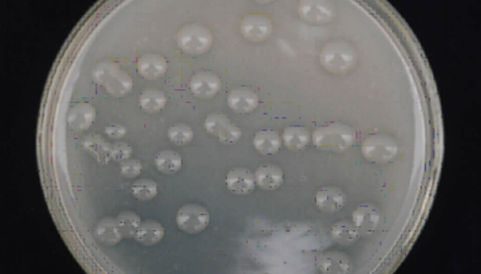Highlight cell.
Wrapping results in <instances>:
<instances>
[{
	"label": "cell",
	"mask_w": 481,
	"mask_h": 274,
	"mask_svg": "<svg viewBox=\"0 0 481 274\" xmlns=\"http://www.w3.org/2000/svg\"><path fill=\"white\" fill-rule=\"evenodd\" d=\"M92 78L109 95L117 98H121L133 90V78L116 62H100L93 69Z\"/></svg>",
	"instance_id": "cell-1"
},
{
	"label": "cell",
	"mask_w": 481,
	"mask_h": 274,
	"mask_svg": "<svg viewBox=\"0 0 481 274\" xmlns=\"http://www.w3.org/2000/svg\"><path fill=\"white\" fill-rule=\"evenodd\" d=\"M311 139L313 144L320 150L341 153L353 145L354 133L349 126L335 123L316 129Z\"/></svg>",
	"instance_id": "cell-2"
},
{
	"label": "cell",
	"mask_w": 481,
	"mask_h": 274,
	"mask_svg": "<svg viewBox=\"0 0 481 274\" xmlns=\"http://www.w3.org/2000/svg\"><path fill=\"white\" fill-rule=\"evenodd\" d=\"M356 54L343 42H331L324 46L320 53V65L328 73L341 75L348 73L355 64Z\"/></svg>",
	"instance_id": "cell-3"
},
{
	"label": "cell",
	"mask_w": 481,
	"mask_h": 274,
	"mask_svg": "<svg viewBox=\"0 0 481 274\" xmlns=\"http://www.w3.org/2000/svg\"><path fill=\"white\" fill-rule=\"evenodd\" d=\"M213 42L212 33L199 23L184 25L177 33V44L181 51L190 55H201L210 49Z\"/></svg>",
	"instance_id": "cell-4"
},
{
	"label": "cell",
	"mask_w": 481,
	"mask_h": 274,
	"mask_svg": "<svg viewBox=\"0 0 481 274\" xmlns=\"http://www.w3.org/2000/svg\"><path fill=\"white\" fill-rule=\"evenodd\" d=\"M361 151L364 157L375 164L390 162L398 153V147L393 139L384 135H373L362 143Z\"/></svg>",
	"instance_id": "cell-5"
},
{
	"label": "cell",
	"mask_w": 481,
	"mask_h": 274,
	"mask_svg": "<svg viewBox=\"0 0 481 274\" xmlns=\"http://www.w3.org/2000/svg\"><path fill=\"white\" fill-rule=\"evenodd\" d=\"M176 225L190 235L202 233L210 223V214L204 206L196 204L183 205L176 214Z\"/></svg>",
	"instance_id": "cell-6"
},
{
	"label": "cell",
	"mask_w": 481,
	"mask_h": 274,
	"mask_svg": "<svg viewBox=\"0 0 481 274\" xmlns=\"http://www.w3.org/2000/svg\"><path fill=\"white\" fill-rule=\"evenodd\" d=\"M206 132L216 137L223 144L231 145L242 137V130L222 113H213L206 117L204 123Z\"/></svg>",
	"instance_id": "cell-7"
},
{
	"label": "cell",
	"mask_w": 481,
	"mask_h": 274,
	"mask_svg": "<svg viewBox=\"0 0 481 274\" xmlns=\"http://www.w3.org/2000/svg\"><path fill=\"white\" fill-rule=\"evenodd\" d=\"M298 14L305 23L315 25L330 23L335 18L333 7L324 0H303L299 3Z\"/></svg>",
	"instance_id": "cell-8"
},
{
	"label": "cell",
	"mask_w": 481,
	"mask_h": 274,
	"mask_svg": "<svg viewBox=\"0 0 481 274\" xmlns=\"http://www.w3.org/2000/svg\"><path fill=\"white\" fill-rule=\"evenodd\" d=\"M273 25L268 16L260 14L248 15L240 25L243 38L251 42H263L272 35Z\"/></svg>",
	"instance_id": "cell-9"
},
{
	"label": "cell",
	"mask_w": 481,
	"mask_h": 274,
	"mask_svg": "<svg viewBox=\"0 0 481 274\" xmlns=\"http://www.w3.org/2000/svg\"><path fill=\"white\" fill-rule=\"evenodd\" d=\"M222 87L221 80L211 73H197L190 80L192 94L201 99H210L216 95Z\"/></svg>",
	"instance_id": "cell-10"
},
{
	"label": "cell",
	"mask_w": 481,
	"mask_h": 274,
	"mask_svg": "<svg viewBox=\"0 0 481 274\" xmlns=\"http://www.w3.org/2000/svg\"><path fill=\"white\" fill-rule=\"evenodd\" d=\"M315 205L324 213H335L347 204V196L343 189L336 187L320 189L315 197Z\"/></svg>",
	"instance_id": "cell-11"
},
{
	"label": "cell",
	"mask_w": 481,
	"mask_h": 274,
	"mask_svg": "<svg viewBox=\"0 0 481 274\" xmlns=\"http://www.w3.org/2000/svg\"><path fill=\"white\" fill-rule=\"evenodd\" d=\"M227 103L232 111L238 115H248L254 112L259 105V97L247 88H238L228 95Z\"/></svg>",
	"instance_id": "cell-12"
},
{
	"label": "cell",
	"mask_w": 481,
	"mask_h": 274,
	"mask_svg": "<svg viewBox=\"0 0 481 274\" xmlns=\"http://www.w3.org/2000/svg\"><path fill=\"white\" fill-rule=\"evenodd\" d=\"M228 189L235 195H248L255 187V175L246 168H235L229 172L226 179Z\"/></svg>",
	"instance_id": "cell-13"
},
{
	"label": "cell",
	"mask_w": 481,
	"mask_h": 274,
	"mask_svg": "<svg viewBox=\"0 0 481 274\" xmlns=\"http://www.w3.org/2000/svg\"><path fill=\"white\" fill-rule=\"evenodd\" d=\"M352 218L353 225L360 234H373L377 231L380 222L378 210L373 205L367 204L358 206Z\"/></svg>",
	"instance_id": "cell-14"
},
{
	"label": "cell",
	"mask_w": 481,
	"mask_h": 274,
	"mask_svg": "<svg viewBox=\"0 0 481 274\" xmlns=\"http://www.w3.org/2000/svg\"><path fill=\"white\" fill-rule=\"evenodd\" d=\"M168 64L162 55L149 53L143 55L138 60V71L142 78L158 80L166 73Z\"/></svg>",
	"instance_id": "cell-15"
},
{
	"label": "cell",
	"mask_w": 481,
	"mask_h": 274,
	"mask_svg": "<svg viewBox=\"0 0 481 274\" xmlns=\"http://www.w3.org/2000/svg\"><path fill=\"white\" fill-rule=\"evenodd\" d=\"M96 112L94 107L90 103H78L71 107L69 115H67V122L77 132H83L91 127L96 120Z\"/></svg>",
	"instance_id": "cell-16"
},
{
	"label": "cell",
	"mask_w": 481,
	"mask_h": 274,
	"mask_svg": "<svg viewBox=\"0 0 481 274\" xmlns=\"http://www.w3.org/2000/svg\"><path fill=\"white\" fill-rule=\"evenodd\" d=\"M255 180L263 191H275L284 182V174L275 164H263L255 171Z\"/></svg>",
	"instance_id": "cell-17"
},
{
	"label": "cell",
	"mask_w": 481,
	"mask_h": 274,
	"mask_svg": "<svg viewBox=\"0 0 481 274\" xmlns=\"http://www.w3.org/2000/svg\"><path fill=\"white\" fill-rule=\"evenodd\" d=\"M94 235L99 243L107 246H117L123 238L116 218L111 217L101 219L96 226Z\"/></svg>",
	"instance_id": "cell-18"
},
{
	"label": "cell",
	"mask_w": 481,
	"mask_h": 274,
	"mask_svg": "<svg viewBox=\"0 0 481 274\" xmlns=\"http://www.w3.org/2000/svg\"><path fill=\"white\" fill-rule=\"evenodd\" d=\"M318 267L320 272L328 274H340L349 271L351 263L347 255L341 252H328L320 256Z\"/></svg>",
	"instance_id": "cell-19"
},
{
	"label": "cell",
	"mask_w": 481,
	"mask_h": 274,
	"mask_svg": "<svg viewBox=\"0 0 481 274\" xmlns=\"http://www.w3.org/2000/svg\"><path fill=\"white\" fill-rule=\"evenodd\" d=\"M82 147L88 154L102 164H108L111 158L112 145L100 135H88L83 139Z\"/></svg>",
	"instance_id": "cell-20"
},
{
	"label": "cell",
	"mask_w": 481,
	"mask_h": 274,
	"mask_svg": "<svg viewBox=\"0 0 481 274\" xmlns=\"http://www.w3.org/2000/svg\"><path fill=\"white\" fill-rule=\"evenodd\" d=\"M256 151L263 155H273L280 151L282 140L280 135L273 130H261L253 139Z\"/></svg>",
	"instance_id": "cell-21"
},
{
	"label": "cell",
	"mask_w": 481,
	"mask_h": 274,
	"mask_svg": "<svg viewBox=\"0 0 481 274\" xmlns=\"http://www.w3.org/2000/svg\"><path fill=\"white\" fill-rule=\"evenodd\" d=\"M164 235H166V230L163 226L158 221L148 219L141 223L134 239L142 246L149 247L161 242Z\"/></svg>",
	"instance_id": "cell-22"
},
{
	"label": "cell",
	"mask_w": 481,
	"mask_h": 274,
	"mask_svg": "<svg viewBox=\"0 0 481 274\" xmlns=\"http://www.w3.org/2000/svg\"><path fill=\"white\" fill-rule=\"evenodd\" d=\"M311 136L303 126H289L282 135V142L287 149L292 151H302L309 146Z\"/></svg>",
	"instance_id": "cell-23"
},
{
	"label": "cell",
	"mask_w": 481,
	"mask_h": 274,
	"mask_svg": "<svg viewBox=\"0 0 481 274\" xmlns=\"http://www.w3.org/2000/svg\"><path fill=\"white\" fill-rule=\"evenodd\" d=\"M154 164L158 172L163 174H175L183 167V159L176 151L163 150L155 156Z\"/></svg>",
	"instance_id": "cell-24"
},
{
	"label": "cell",
	"mask_w": 481,
	"mask_h": 274,
	"mask_svg": "<svg viewBox=\"0 0 481 274\" xmlns=\"http://www.w3.org/2000/svg\"><path fill=\"white\" fill-rule=\"evenodd\" d=\"M167 98L162 91L148 90L143 91L138 98L139 107L149 113H157L166 107Z\"/></svg>",
	"instance_id": "cell-25"
},
{
	"label": "cell",
	"mask_w": 481,
	"mask_h": 274,
	"mask_svg": "<svg viewBox=\"0 0 481 274\" xmlns=\"http://www.w3.org/2000/svg\"><path fill=\"white\" fill-rule=\"evenodd\" d=\"M331 235L335 242L348 246L356 242L360 238V233L353 223L348 221H339L333 226Z\"/></svg>",
	"instance_id": "cell-26"
},
{
	"label": "cell",
	"mask_w": 481,
	"mask_h": 274,
	"mask_svg": "<svg viewBox=\"0 0 481 274\" xmlns=\"http://www.w3.org/2000/svg\"><path fill=\"white\" fill-rule=\"evenodd\" d=\"M116 221L124 238H134L141 225V218L139 215L131 211H124L118 215Z\"/></svg>",
	"instance_id": "cell-27"
},
{
	"label": "cell",
	"mask_w": 481,
	"mask_h": 274,
	"mask_svg": "<svg viewBox=\"0 0 481 274\" xmlns=\"http://www.w3.org/2000/svg\"><path fill=\"white\" fill-rule=\"evenodd\" d=\"M131 192L138 201H148L158 196V187L155 181L141 179L135 181L131 187Z\"/></svg>",
	"instance_id": "cell-28"
},
{
	"label": "cell",
	"mask_w": 481,
	"mask_h": 274,
	"mask_svg": "<svg viewBox=\"0 0 481 274\" xmlns=\"http://www.w3.org/2000/svg\"><path fill=\"white\" fill-rule=\"evenodd\" d=\"M167 136L168 140L174 144L183 146L193 140L195 134L188 125L179 123L171 126L168 130Z\"/></svg>",
	"instance_id": "cell-29"
},
{
	"label": "cell",
	"mask_w": 481,
	"mask_h": 274,
	"mask_svg": "<svg viewBox=\"0 0 481 274\" xmlns=\"http://www.w3.org/2000/svg\"><path fill=\"white\" fill-rule=\"evenodd\" d=\"M120 171L122 176L128 179L137 178L142 172V164L136 159H128L121 162Z\"/></svg>",
	"instance_id": "cell-30"
},
{
	"label": "cell",
	"mask_w": 481,
	"mask_h": 274,
	"mask_svg": "<svg viewBox=\"0 0 481 274\" xmlns=\"http://www.w3.org/2000/svg\"><path fill=\"white\" fill-rule=\"evenodd\" d=\"M133 154V147L126 142H116L112 145L111 158L117 162H123L131 158Z\"/></svg>",
	"instance_id": "cell-31"
},
{
	"label": "cell",
	"mask_w": 481,
	"mask_h": 274,
	"mask_svg": "<svg viewBox=\"0 0 481 274\" xmlns=\"http://www.w3.org/2000/svg\"><path fill=\"white\" fill-rule=\"evenodd\" d=\"M105 134L113 139H120L126 134V129L121 124H111L105 128Z\"/></svg>",
	"instance_id": "cell-32"
}]
</instances>
